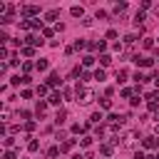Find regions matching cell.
I'll return each instance as SVG.
<instances>
[{
  "label": "cell",
  "mask_w": 159,
  "mask_h": 159,
  "mask_svg": "<svg viewBox=\"0 0 159 159\" xmlns=\"http://www.w3.org/2000/svg\"><path fill=\"white\" fill-rule=\"evenodd\" d=\"M77 97H80L82 105H89V102H92V97H95V92H92V89H85V87H80V85H77Z\"/></svg>",
  "instance_id": "cell-1"
},
{
  "label": "cell",
  "mask_w": 159,
  "mask_h": 159,
  "mask_svg": "<svg viewBox=\"0 0 159 159\" xmlns=\"http://www.w3.org/2000/svg\"><path fill=\"white\" fill-rule=\"evenodd\" d=\"M47 82H50V87H57V85H60V82H62V80H60V77H57V75H55V72H52V75H50V80H47Z\"/></svg>",
  "instance_id": "cell-2"
},
{
  "label": "cell",
  "mask_w": 159,
  "mask_h": 159,
  "mask_svg": "<svg viewBox=\"0 0 159 159\" xmlns=\"http://www.w3.org/2000/svg\"><path fill=\"white\" fill-rule=\"evenodd\" d=\"M23 12L25 15H37V8L35 5H27V8H23Z\"/></svg>",
  "instance_id": "cell-3"
},
{
  "label": "cell",
  "mask_w": 159,
  "mask_h": 159,
  "mask_svg": "<svg viewBox=\"0 0 159 159\" xmlns=\"http://www.w3.org/2000/svg\"><path fill=\"white\" fill-rule=\"evenodd\" d=\"M25 40H27L30 45H42V40H40V37H35V35H27Z\"/></svg>",
  "instance_id": "cell-4"
},
{
  "label": "cell",
  "mask_w": 159,
  "mask_h": 159,
  "mask_svg": "<svg viewBox=\"0 0 159 159\" xmlns=\"http://www.w3.org/2000/svg\"><path fill=\"white\" fill-rule=\"evenodd\" d=\"M70 12H72L75 18H82V15H85V10H82V8H77V5H75V8H70Z\"/></svg>",
  "instance_id": "cell-5"
},
{
  "label": "cell",
  "mask_w": 159,
  "mask_h": 159,
  "mask_svg": "<svg viewBox=\"0 0 159 159\" xmlns=\"http://www.w3.org/2000/svg\"><path fill=\"white\" fill-rule=\"evenodd\" d=\"M95 80H97V82H105V80H107L105 70H97V72H95Z\"/></svg>",
  "instance_id": "cell-6"
},
{
  "label": "cell",
  "mask_w": 159,
  "mask_h": 159,
  "mask_svg": "<svg viewBox=\"0 0 159 159\" xmlns=\"http://www.w3.org/2000/svg\"><path fill=\"white\" fill-rule=\"evenodd\" d=\"M134 82H149V77H147L144 72H137V75H134Z\"/></svg>",
  "instance_id": "cell-7"
},
{
  "label": "cell",
  "mask_w": 159,
  "mask_h": 159,
  "mask_svg": "<svg viewBox=\"0 0 159 159\" xmlns=\"http://www.w3.org/2000/svg\"><path fill=\"white\" fill-rule=\"evenodd\" d=\"M154 144H157V139H154V137H147V139H144V147H147V149H152Z\"/></svg>",
  "instance_id": "cell-8"
},
{
  "label": "cell",
  "mask_w": 159,
  "mask_h": 159,
  "mask_svg": "<svg viewBox=\"0 0 159 159\" xmlns=\"http://www.w3.org/2000/svg\"><path fill=\"white\" fill-rule=\"evenodd\" d=\"M35 67H37L40 72H42V70H47V60H37V62H35Z\"/></svg>",
  "instance_id": "cell-9"
},
{
  "label": "cell",
  "mask_w": 159,
  "mask_h": 159,
  "mask_svg": "<svg viewBox=\"0 0 159 159\" xmlns=\"http://www.w3.org/2000/svg\"><path fill=\"white\" fill-rule=\"evenodd\" d=\"M65 109H60V112H57V117H55V122H57V124H62V122H65Z\"/></svg>",
  "instance_id": "cell-10"
},
{
  "label": "cell",
  "mask_w": 159,
  "mask_h": 159,
  "mask_svg": "<svg viewBox=\"0 0 159 159\" xmlns=\"http://www.w3.org/2000/svg\"><path fill=\"white\" fill-rule=\"evenodd\" d=\"M45 20H50V23H52V20H57V10H50V12L45 15Z\"/></svg>",
  "instance_id": "cell-11"
},
{
  "label": "cell",
  "mask_w": 159,
  "mask_h": 159,
  "mask_svg": "<svg viewBox=\"0 0 159 159\" xmlns=\"http://www.w3.org/2000/svg\"><path fill=\"white\" fill-rule=\"evenodd\" d=\"M27 149H30V152H37V139H30V142H27Z\"/></svg>",
  "instance_id": "cell-12"
},
{
  "label": "cell",
  "mask_w": 159,
  "mask_h": 159,
  "mask_svg": "<svg viewBox=\"0 0 159 159\" xmlns=\"http://www.w3.org/2000/svg\"><path fill=\"white\" fill-rule=\"evenodd\" d=\"M102 119H105V117H102V112H95V114H92V122H95V124H100Z\"/></svg>",
  "instance_id": "cell-13"
},
{
  "label": "cell",
  "mask_w": 159,
  "mask_h": 159,
  "mask_svg": "<svg viewBox=\"0 0 159 159\" xmlns=\"http://www.w3.org/2000/svg\"><path fill=\"white\" fill-rule=\"evenodd\" d=\"M82 65H85V67H89V65H95V57H89V55H87V57L82 60Z\"/></svg>",
  "instance_id": "cell-14"
},
{
  "label": "cell",
  "mask_w": 159,
  "mask_h": 159,
  "mask_svg": "<svg viewBox=\"0 0 159 159\" xmlns=\"http://www.w3.org/2000/svg\"><path fill=\"white\" fill-rule=\"evenodd\" d=\"M100 62H102V65H109V62H112V57H109V55H102Z\"/></svg>",
  "instance_id": "cell-15"
},
{
  "label": "cell",
  "mask_w": 159,
  "mask_h": 159,
  "mask_svg": "<svg viewBox=\"0 0 159 159\" xmlns=\"http://www.w3.org/2000/svg\"><path fill=\"white\" fill-rule=\"evenodd\" d=\"M50 102H52V105H60V95H57V92L50 95Z\"/></svg>",
  "instance_id": "cell-16"
},
{
  "label": "cell",
  "mask_w": 159,
  "mask_h": 159,
  "mask_svg": "<svg viewBox=\"0 0 159 159\" xmlns=\"http://www.w3.org/2000/svg\"><path fill=\"white\" fill-rule=\"evenodd\" d=\"M45 109H47V105H45V102H37V114H42Z\"/></svg>",
  "instance_id": "cell-17"
},
{
  "label": "cell",
  "mask_w": 159,
  "mask_h": 159,
  "mask_svg": "<svg viewBox=\"0 0 159 159\" xmlns=\"http://www.w3.org/2000/svg\"><path fill=\"white\" fill-rule=\"evenodd\" d=\"M124 77H127V72H124V70L117 72V82H124Z\"/></svg>",
  "instance_id": "cell-18"
},
{
  "label": "cell",
  "mask_w": 159,
  "mask_h": 159,
  "mask_svg": "<svg viewBox=\"0 0 159 159\" xmlns=\"http://www.w3.org/2000/svg\"><path fill=\"white\" fill-rule=\"evenodd\" d=\"M142 20H144V12H137V15H134V23H137V25H139V23H142Z\"/></svg>",
  "instance_id": "cell-19"
},
{
  "label": "cell",
  "mask_w": 159,
  "mask_h": 159,
  "mask_svg": "<svg viewBox=\"0 0 159 159\" xmlns=\"http://www.w3.org/2000/svg\"><path fill=\"white\" fill-rule=\"evenodd\" d=\"M23 55H27V57H30V55H35V50H32V47H23Z\"/></svg>",
  "instance_id": "cell-20"
},
{
  "label": "cell",
  "mask_w": 159,
  "mask_h": 159,
  "mask_svg": "<svg viewBox=\"0 0 159 159\" xmlns=\"http://www.w3.org/2000/svg\"><path fill=\"white\" fill-rule=\"evenodd\" d=\"M3 159H15V152H5V157Z\"/></svg>",
  "instance_id": "cell-21"
},
{
  "label": "cell",
  "mask_w": 159,
  "mask_h": 159,
  "mask_svg": "<svg viewBox=\"0 0 159 159\" xmlns=\"http://www.w3.org/2000/svg\"><path fill=\"white\" fill-rule=\"evenodd\" d=\"M134 159H147V157H144L142 152H137V154H134Z\"/></svg>",
  "instance_id": "cell-22"
},
{
  "label": "cell",
  "mask_w": 159,
  "mask_h": 159,
  "mask_svg": "<svg viewBox=\"0 0 159 159\" xmlns=\"http://www.w3.org/2000/svg\"><path fill=\"white\" fill-rule=\"evenodd\" d=\"M72 159H82V154H75V157H72Z\"/></svg>",
  "instance_id": "cell-23"
},
{
  "label": "cell",
  "mask_w": 159,
  "mask_h": 159,
  "mask_svg": "<svg viewBox=\"0 0 159 159\" xmlns=\"http://www.w3.org/2000/svg\"><path fill=\"white\" fill-rule=\"evenodd\" d=\"M149 159H159V154H154V157H149Z\"/></svg>",
  "instance_id": "cell-24"
},
{
  "label": "cell",
  "mask_w": 159,
  "mask_h": 159,
  "mask_svg": "<svg viewBox=\"0 0 159 159\" xmlns=\"http://www.w3.org/2000/svg\"><path fill=\"white\" fill-rule=\"evenodd\" d=\"M157 122H159V112H157Z\"/></svg>",
  "instance_id": "cell-25"
}]
</instances>
